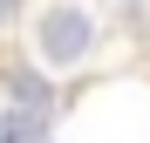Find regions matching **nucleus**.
Segmentation results:
<instances>
[{"label": "nucleus", "mask_w": 150, "mask_h": 143, "mask_svg": "<svg viewBox=\"0 0 150 143\" xmlns=\"http://www.w3.org/2000/svg\"><path fill=\"white\" fill-rule=\"evenodd\" d=\"M14 14H21V0H0V20H14Z\"/></svg>", "instance_id": "7ed1b4c3"}, {"label": "nucleus", "mask_w": 150, "mask_h": 143, "mask_svg": "<svg viewBox=\"0 0 150 143\" xmlns=\"http://www.w3.org/2000/svg\"><path fill=\"white\" fill-rule=\"evenodd\" d=\"M0 143H48V123L28 109H0Z\"/></svg>", "instance_id": "f03ea898"}, {"label": "nucleus", "mask_w": 150, "mask_h": 143, "mask_svg": "<svg viewBox=\"0 0 150 143\" xmlns=\"http://www.w3.org/2000/svg\"><path fill=\"white\" fill-rule=\"evenodd\" d=\"M89 48H96V20L75 7V0H62V7L41 14V61L48 68H75Z\"/></svg>", "instance_id": "f257e3e1"}]
</instances>
